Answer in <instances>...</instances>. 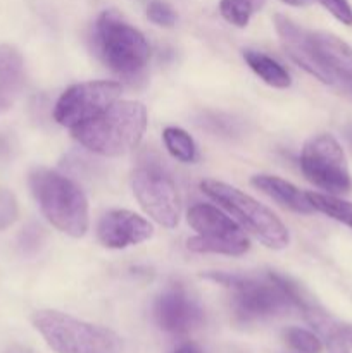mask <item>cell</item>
Wrapping results in <instances>:
<instances>
[{"mask_svg": "<svg viewBox=\"0 0 352 353\" xmlns=\"http://www.w3.org/2000/svg\"><path fill=\"white\" fill-rule=\"evenodd\" d=\"M188 224L199 233L186 241V248L195 254L244 255L251 241L230 216L209 203H197L186 214Z\"/></svg>", "mask_w": 352, "mask_h": 353, "instance_id": "obj_7", "label": "cell"}, {"mask_svg": "<svg viewBox=\"0 0 352 353\" xmlns=\"http://www.w3.org/2000/svg\"><path fill=\"white\" fill-rule=\"evenodd\" d=\"M164 145L169 154L182 162H193L197 159V145L193 138L186 133L185 130L176 126L166 128L164 133Z\"/></svg>", "mask_w": 352, "mask_h": 353, "instance_id": "obj_19", "label": "cell"}, {"mask_svg": "<svg viewBox=\"0 0 352 353\" xmlns=\"http://www.w3.org/2000/svg\"><path fill=\"white\" fill-rule=\"evenodd\" d=\"M121 85L114 81H88L66 90L54 107V119L61 126L76 128L100 116L117 102Z\"/></svg>", "mask_w": 352, "mask_h": 353, "instance_id": "obj_10", "label": "cell"}, {"mask_svg": "<svg viewBox=\"0 0 352 353\" xmlns=\"http://www.w3.org/2000/svg\"><path fill=\"white\" fill-rule=\"evenodd\" d=\"M93 43L100 61L124 78L140 74L150 59V48L144 34L116 10L100 14L93 31Z\"/></svg>", "mask_w": 352, "mask_h": 353, "instance_id": "obj_4", "label": "cell"}, {"mask_svg": "<svg viewBox=\"0 0 352 353\" xmlns=\"http://www.w3.org/2000/svg\"><path fill=\"white\" fill-rule=\"evenodd\" d=\"M252 185L257 190H261L262 193L273 199L275 202H278L282 207L293 210V212L299 214H313L316 212L313 207V203L307 199V193L300 192L297 186H293L292 183L285 181L282 178H276V176H268V174H257L251 179Z\"/></svg>", "mask_w": 352, "mask_h": 353, "instance_id": "obj_16", "label": "cell"}, {"mask_svg": "<svg viewBox=\"0 0 352 353\" xmlns=\"http://www.w3.org/2000/svg\"><path fill=\"white\" fill-rule=\"evenodd\" d=\"M275 26L280 38H282V43L285 47V50L289 52L290 57L300 68L306 69L309 74H313L320 81L326 83V85H335L331 76L328 74V71L321 65L316 54H314V48L311 45L309 31L302 30V28L297 26L295 23H292L289 17L282 16V14H276L275 16Z\"/></svg>", "mask_w": 352, "mask_h": 353, "instance_id": "obj_13", "label": "cell"}, {"mask_svg": "<svg viewBox=\"0 0 352 353\" xmlns=\"http://www.w3.org/2000/svg\"><path fill=\"white\" fill-rule=\"evenodd\" d=\"M173 353H204V352L200 350L199 345H195V343H185V345H182V347L176 348V350L173 352Z\"/></svg>", "mask_w": 352, "mask_h": 353, "instance_id": "obj_26", "label": "cell"}, {"mask_svg": "<svg viewBox=\"0 0 352 353\" xmlns=\"http://www.w3.org/2000/svg\"><path fill=\"white\" fill-rule=\"evenodd\" d=\"M131 186L141 209L161 226L176 228L182 214V202L175 181L159 164H141L131 178Z\"/></svg>", "mask_w": 352, "mask_h": 353, "instance_id": "obj_9", "label": "cell"}, {"mask_svg": "<svg viewBox=\"0 0 352 353\" xmlns=\"http://www.w3.org/2000/svg\"><path fill=\"white\" fill-rule=\"evenodd\" d=\"M316 2H320L342 24L352 26V7L347 0H316Z\"/></svg>", "mask_w": 352, "mask_h": 353, "instance_id": "obj_24", "label": "cell"}, {"mask_svg": "<svg viewBox=\"0 0 352 353\" xmlns=\"http://www.w3.org/2000/svg\"><path fill=\"white\" fill-rule=\"evenodd\" d=\"M3 353H33V352L28 350V348H23V347H12V348H9V350H6Z\"/></svg>", "mask_w": 352, "mask_h": 353, "instance_id": "obj_28", "label": "cell"}, {"mask_svg": "<svg viewBox=\"0 0 352 353\" xmlns=\"http://www.w3.org/2000/svg\"><path fill=\"white\" fill-rule=\"evenodd\" d=\"M340 331L342 334H344L345 340H347V343L352 345V326H349V324H340Z\"/></svg>", "mask_w": 352, "mask_h": 353, "instance_id": "obj_27", "label": "cell"}, {"mask_svg": "<svg viewBox=\"0 0 352 353\" xmlns=\"http://www.w3.org/2000/svg\"><path fill=\"white\" fill-rule=\"evenodd\" d=\"M285 340L293 350L299 353H321L323 352V343L320 336L311 331L302 330V327H289L285 331Z\"/></svg>", "mask_w": 352, "mask_h": 353, "instance_id": "obj_21", "label": "cell"}, {"mask_svg": "<svg viewBox=\"0 0 352 353\" xmlns=\"http://www.w3.org/2000/svg\"><path fill=\"white\" fill-rule=\"evenodd\" d=\"M17 219V202L14 195L7 190L0 188V230H6L7 226Z\"/></svg>", "mask_w": 352, "mask_h": 353, "instance_id": "obj_23", "label": "cell"}, {"mask_svg": "<svg viewBox=\"0 0 352 353\" xmlns=\"http://www.w3.org/2000/svg\"><path fill=\"white\" fill-rule=\"evenodd\" d=\"M147 128V110L140 102H114L100 116L72 128L79 145L104 157H119L133 150Z\"/></svg>", "mask_w": 352, "mask_h": 353, "instance_id": "obj_2", "label": "cell"}, {"mask_svg": "<svg viewBox=\"0 0 352 353\" xmlns=\"http://www.w3.org/2000/svg\"><path fill=\"white\" fill-rule=\"evenodd\" d=\"M321 336L326 341L328 353H351L347 340H345L344 334H342L340 331V324H335L333 327H330V330H328L326 333L321 334Z\"/></svg>", "mask_w": 352, "mask_h": 353, "instance_id": "obj_25", "label": "cell"}, {"mask_svg": "<svg viewBox=\"0 0 352 353\" xmlns=\"http://www.w3.org/2000/svg\"><path fill=\"white\" fill-rule=\"evenodd\" d=\"M154 319L166 333L186 334L202 324L204 312L183 286L173 285L155 300Z\"/></svg>", "mask_w": 352, "mask_h": 353, "instance_id": "obj_11", "label": "cell"}, {"mask_svg": "<svg viewBox=\"0 0 352 353\" xmlns=\"http://www.w3.org/2000/svg\"><path fill=\"white\" fill-rule=\"evenodd\" d=\"M207 278L231 290L235 316L245 323L280 316L292 307L304 312L314 303L304 295L299 285L275 272L266 279L235 274H209Z\"/></svg>", "mask_w": 352, "mask_h": 353, "instance_id": "obj_1", "label": "cell"}, {"mask_svg": "<svg viewBox=\"0 0 352 353\" xmlns=\"http://www.w3.org/2000/svg\"><path fill=\"white\" fill-rule=\"evenodd\" d=\"M24 86L23 55L12 45H0V112H6Z\"/></svg>", "mask_w": 352, "mask_h": 353, "instance_id": "obj_15", "label": "cell"}, {"mask_svg": "<svg viewBox=\"0 0 352 353\" xmlns=\"http://www.w3.org/2000/svg\"><path fill=\"white\" fill-rule=\"evenodd\" d=\"M30 188L52 226L72 238L88 231V200L75 181L52 169H35Z\"/></svg>", "mask_w": 352, "mask_h": 353, "instance_id": "obj_3", "label": "cell"}, {"mask_svg": "<svg viewBox=\"0 0 352 353\" xmlns=\"http://www.w3.org/2000/svg\"><path fill=\"white\" fill-rule=\"evenodd\" d=\"M311 45L333 83H342L352 92V47L328 31H309Z\"/></svg>", "mask_w": 352, "mask_h": 353, "instance_id": "obj_14", "label": "cell"}, {"mask_svg": "<svg viewBox=\"0 0 352 353\" xmlns=\"http://www.w3.org/2000/svg\"><path fill=\"white\" fill-rule=\"evenodd\" d=\"M257 6H261L259 0H221L219 10L228 23L245 28Z\"/></svg>", "mask_w": 352, "mask_h": 353, "instance_id": "obj_20", "label": "cell"}, {"mask_svg": "<svg viewBox=\"0 0 352 353\" xmlns=\"http://www.w3.org/2000/svg\"><path fill=\"white\" fill-rule=\"evenodd\" d=\"M300 169L307 181L328 195L351 192L352 179L342 145L331 134H317L306 141L300 155Z\"/></svg>", "mask_w": 352, "mask_h": 353, "instance_id": "obj_8", "label": "cell"}, {"mask_svg": "<svg viewBox=\"0 0 352 353\" xmlns=\"http://www.w3.org/2000/svg\"><path fill=\"white\" fill-rule=\"evenodd\" d=\"M152 233V224L131 210H110L100 219L97 228L100 243L116 250L141 243L148 240Z\"/></svg>", "mask_w": 352, "mask_h": 353, "instance_id": "obj_12", "label": "cell"}, {"mask_svg": "<svg viewBox=\"0 0 352 353\" xmlns=\"http://www.w3.org/2000/svg\"><path fill=\"white\" fill-rule=\"evenodd\" d=\"M307 199L313 203L314 210L345 224L352 230V202L338 199L337 195H324V193H307Z\"/></svg>", "mask_w": 352, "mask_h": 353, "instance_id": "obj_18", "label": "cell"}, {"mask_svg": "<svg viewBox=\"0 0 352 353\" xmlns=\"http://www.w3.org/2000/svg\"><path fill=\"white\" fill-rule=\"evenodd\" d=\"M282 2L289 3V6L299 7V6H304V3H306V0H282Z\"/></svg>", "mask_w": 352, "mask_h": 353, "instance_id": "obj_29", "label": "cell"}, {"mask_svg": "<svg viewBox=\"0 0 352 353\" xmlns=\"http://www.w3.org/2000/svg\"><path fill=\"white\" fill-rule=\"evenodd\" d=\"M244 59L247 61L248 68L259 76L264 83L275 88H289L292 85L289 71L269 55L255 50H245Z\"/></svg>", "mask_w": 352, "mask_h": 353, "instance_id": "obj_17", "label": "cell"}, {"mask_svg": "<svg viewBox=\"0 0 352 353\" xmlns=\"http://www.w3.org/2000/svg\"><path fill=\"white\" fill-rule=\"evenodd\" d=\"M31 321L55 353H121L123 350V343L114 331L57 310H38Z\"/></svg>", "mask_w": 352, "mask_h": 353, "instance_id": "obj_5", "label": "cell"}, {"mask_svg": "<svg viewBox=\"0 0 352 353\" xmlns=\"http://www.w3.org/2000/svg\"><path fill=\"white\" fill-rule=\"evenodd\" d=\"M147 16L152 23L159 24V26L171 28L176 23V12L169 3L162 2V0H152L147 7Z\"/></svg>", "mask_w": 352, "mask_h": 353, "instance_id": "obj_22", "label": "cell"}, {"mask_svg": "<svg viewBox=\"0 0 352 353\" xmlns=\"http://www.w3.org/2000/svg\"><path fill=\"white\" fill-rule=\"evenodd\" d=\"M200 188L268 248L282 250L289 245L290 234L282 221L247 193L216 179H204Z\"/></svg>", "mask_w": 352, "mask_h": 353, "instance_id": "obj_6", "label": "cell"}]
</instances>
